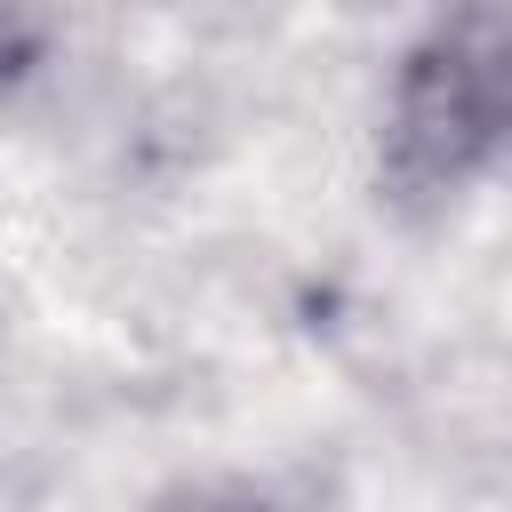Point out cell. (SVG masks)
Segmentation results:
<instances>
[{
  "label": "cell",
  "instance_id": "obj_1",
  "mask_svg": "<svg viewBox=\"0 0 512 512\" xmlns=\"http://www.w3.org/2000/svg\"><path fill=\"white\" fill-rule=\"evenodd\" d=\"M512 168V8L432 16L384 88L376 192L400 216H440Z\"/></svg>",
  "mask_w": 512,
  "mask_h": 512
},
{
  "label": "cell",
  "instance_id": "obj_2",
  "mask_svg": "<svg viewBox=\"0 0 512 512\" xmlns=\"http://www.w3.org/2000/svg\"><path fill=\"white\" fill-rule=\"evenodd\" d=\"M152 512H280L272 496H256V488H232V480H208V488H176L168 504H152Z\"/></svg>",
  "mask_w": 512,
  "mask_h": 512
},
{
  "label": "cell",
  "instance_id": "obj_3",
  "mask_svg": "<svg viewBox=\"0 0 512 512\" xmlns=\"http://www.w3.org/2000/svg\"><path fill=\"white\" fill-rule=\"evenodd\" d=\"M40 40H48V24H40V16H0V88H8V80H24V72L40 64Z\"/></svg>",
  "mask_w": 512,
  "mask_h": 512
}]
</instances>
